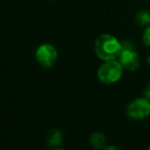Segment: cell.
Masks as SVG:
<instances>
[{
  "label": "cell",
  "mask_w": 150,
  "mask_h": 150,
  "mask_svg": "<svg viewBox=\"0 0 150 150\" xmlns=\"http://www.w3.org/2000/svg\"><path fill=\"white\" fill-rule=\"evenodd\" d=\"M122 49V44L110 34H102L95 40V54L99 59L103 61L112 60L119 57Z\"/></svg>",
  "instance_id": "cell-1"
},
{
  "label": "cell",
  "mask_w": 150,
  "mask_h": 150,
  "mask_svg": "<svg viewBox=\"0 0 150 150\" xmlns=\"http://www.w3.org/2000/svg\"><path fill=\"white\" fill-rule=\"evenodd\" d=\"M124 67L117 59L104 61L97 71L98 80L105 85H111L119 82L122 77Z\"/></svg>",
  "instance_id": "cell-2"
},
{
  "label": "cell",
  "mask_w": 150,
  "mask_h": 150,
  "mask_svg": "<svg viewBox=\"0 0 150 150\" xmlns=\"http://www.w3.org/2000/svg\"><path fill=\"white\" fill-rule=\"evenodd\" d=\"M127 115L133 120H143L150 115V101L145 97L136 98L127 106Z\"/></svg>",
  "instance_id": "cell-3"
},
{
  "label": "cell",
  "mask_w": 150,
  "mask_h": 150,
  "mask_svg": "<svg viewBox=\"0 0 150 150\" xmlns=\"http://www.w3.org/2000/svg\"><path fill=\"white\" fill-rule=\"evenodd\" d=\"M122 44V49L119 56V61L127 71H134L140 67V57L137 51L134 49L130 42H125Z\"/></svg>",
  "instance_id": "cell-4"
},
{
  "label": "cell",
  "mask_w": 150,
  "mask_h": 150,
  "mask_svg": "<svg viewBox=\"0 0 150 150\" xmlns=\"http://www.w3.org/2000/svg\"><path fill=\"white\" fill-rule=\"evenodd\" d=\"M36 60L44 67H51L55 64L58 57L56 48L51 44H42L37 48L35 53Z\"/></svg>",
  "instance_id": "cell-5"
},
{
  "label": "cell",
  "mask_w": 150,
  "mask_h": 150,
  "mask_svg": "<svg viewBox=\"0 0 150 150\" xmlns=\"http://www.w3.org/2000/svg\"><path fill=\"white\" fill-rule=\"evenodd\" d=\"M90 143L94 149H101L102 150L106 146V137L100 132H95L91 134L90 136Z\"/></svg>",
  "instance_id": "cell-6"
},
{
  "label": "cell",
  "mask_w": 150,
  "mask_h": 150,
  "mask_svg": "<svg viewBox=\"0 0 150 150\" xmlns=\"http://www.w3.org/2000/svg\"><path fill=\"white\" fill-rule=\"evenodd\" d=\"M136 24L139 27H149L150 26V12L148 10H140L136 14Z\"/></svg>",
  "instance_id": "cell-7"
},
{
  "label": "cell",
  "mask_w": 150,
  "mask_h": 150,
  "mask_svg": "<svg viewBox=\"0 0 150 150\" xmlns=\"http://www.w3.org/2000/svg\"><path fill=\"white\" fill-rule=\"evenodd\" d=\"M62 142V134L59 130H54L48 137V143L51 146H58Z\"/></svg>",
  "instance_id": "cell-8"
},
{
  "label": "cell",
  "mask_w": 150,
  "mask_h": 150,
  "mask_svg": "<svg viewBox=\"0 0 150 150\" xmlns=\"http://www.w3.org/2000/svg\"><path fill=\"white\" fill-rule=\"evenodd\" d=\"M142 39H143V42H144L145 45L150 47V26L145 29Z\"/></svg>",
  "instance_id": "cell-9"
},
{
  "label": "cell",
  "mask_w": 150,
  "mask_h": 150,
  "mask_svg": "<svg viewBox=\"0 0 150 150\" xmlns=\"http://www.w3.org/2000/svg\"><path fill=\"white\" fill-rule=\"evenodd\" d=\"M144 97L150 101V85L147 86L146 89L144 90Z\"/></svg>",
  "instance_id": "cell-10"
},
{
  "label": "cell",
  "mask_w": 150,
  "mask_h": 150,
  "mask_svg": "<svg viewBox=\"0 0 150 150\" xmlns=\"http://www.w3.org/2000/svg\"><path fill=\"white\" fill-rule=\"evenodd\" d=\"M102 150H122V149L117 146H113V145H109V146H105Z\"/></svg>",
  "instance_id": "cell-11"
},
{
  "label": "cell",
  "mask_w": 150,
  "mask_h": 150,
  "mask_svg": "<svg viewBox=\"0 0 150 150\" xmlns=\"http://www.w3.org/2000/svg\"><path fill=\"white\" fill-rule=\"evenodd\" d=\"M147 62H148V64L150 65V55L148 56V59H147Z\"/></svg>",
  "instance_id": "cell-12"
},
{
  "label": "cell",
  "mask_w": 150,
  "mask_h": 150,
  "mask_svg": "<svg viewBox=\"0 0 150 150\" xmlns=\"http://www.w3.org/2000/svg\"><path fill=\"white\" fill-rule=\"evenodd\" d=\"M54 150H64V149H61V148H57V149H54Z\"/></svg>",
  "instance_id": "cell-13"
},
{
  "label": "cell",
  "mask_w": 150,
  "mask_h": 150,
  "mask_svg": "<svg viewBox=\"0 0 150 150\" xmlns=\"http://www.w3.org/2000/svg\"><path fill=\"white\" fill-rule=\"evenodd\" d=\"M147 150H150V144H149V146H148V149H147Z\"/></svg>",
  "instance_id": "cell-14"
},
{
  "label": "cell",
  "mask_w": 150,
  "mask_h": 150,
  "mask_svg": "<svg viewBox=\"0 0 150 150\" xmlns=\"http://www.w3.org/2000/svg\"><path fill=\"white\" fill-rule=\"evenodd\" d=\"M50 1H54V0H50Z\"/></svg>",
  "instance_id": "cell-15"
}]
</instances>
